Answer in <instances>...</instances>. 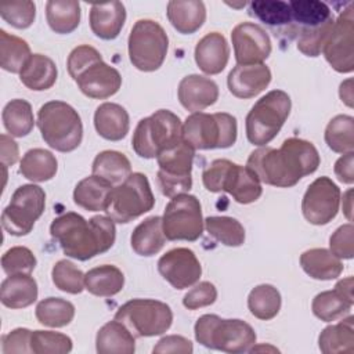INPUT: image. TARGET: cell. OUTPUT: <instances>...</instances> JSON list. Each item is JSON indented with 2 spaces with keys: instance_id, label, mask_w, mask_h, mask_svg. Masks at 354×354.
<instances>
[{
  "instance_id": "obj_35",
  "label": "cell",
  "mask_w": 354,
  "mask_h": 354,
  "mask_svg": "<svg viewBox=\"0 0 354 354\" xmlns=\"http://www.w3.org/2000/svg\"><path fill=\"white\" fill-rule=\"evenodd\" d=\"M58 170L57 158L53 152L43 148L29 149L19 162V173L33 181L44 183L51 180Z\"/></svg>"
},
{
  "instance_id": "obj_48",
  "label": "cell",
  "mask_w": 354,
  "mask_h": 354,
  "mask_svg": "<svg viewBox=\"0 0 354 354\" xmlns=\"http://www.w3.org/2000/svg\"><path fill=\"white\" fill-rule=\"evenodd\" d=\"M1 18L17 29L29 28L36 17V4L30 0L0 3Z\"/></svg>"
},
{
  "instance_id": "obj_24",
  "label": "cell",
  "mask_w": 354,
  "mask_h": 354,
  "mask_svg": "<svg viewBox=\"0 0 354 354\" xmlns=\"http://www.w3.org/2000/svg\"><path fill=\"white\" fill-rule=\"evenodd\" d=\"M94 127L102 138L108 141H120L129 133L130 118L122 105L102 102L94 112Z\"/></svg>"
},
{
  "instance_id": "obj_19",
  "label": "cell",
  "mask_w": 354,
  "mask_h": 354,
  "mask_svg": "<svg viewBox=\"0 0 354 354\" xmlns=\"http://www.w3.org/2000/svg\"><path fill=\"white\" fill-rule=\"evenodd\" d=\"M158 271L173 288L181 290L199 281L202 266L191 249L174 248L160 256Z\"/></svg>"
},
{
  "instance_id": "obj_17",
  "label": "cell",
  "mask_w": 354,
  "mask_h": 354,
  "mask_svg": "<svg viewBox=\"0 0 354 354\" xmlns=\"http://www.w3.org/2000/svg\"><path fill=\"white\" fill-rule=\"evenodd\" d=\"M340 201V188L329 177L322 176L307 187L301 201V213L310 224L325 225L336 217Z\"/></svg>"
},
{
  "instance_id": "obj_23",
  "label": "cell",
  "mask_w": 354,
  "mask_h": 354,
  "mask_svg": "<svg viewBox=\"0 0 354 354\" xmlns=\"http://www.w3.org/2000/svg\"><path fill=\"white\" fill-rule=\"evenodd\" d=\"M126 21V8L122 1L95 3L90 8V29L102 40H113L119 36Z\"/></svg>"
},
{
  "instance_id": "obj_18",
  "label": "cell",
  "mask_w": 354,
  "mask_h": 354,
  "mask_svg": "<svg viewBox=\"0 0 354 354\" xmlns=\"http://www.w3.org/2000/svg\"><path fill=\"white\" fill-rule=\"evenodd\" d=\"M236 65L263 64L271 54L272 46L264 28L254 22H241L231 32Z\"/></svg>"
},
{
  "instance_id": "obj_15",
  "label": "cell",
  "mask_w": 354,
  "mask_h": 354,
  "mask_svg": "<svg viewBox=\"0 0 354 354\" xmlns=\"http://www.w3.org/2000/svg\"><path fill=\"white\" fill-rule=\"evenodd\" d=\"M203 227L202 206L196 196L180 194L170 198L162 216V228L166 239L194 242L201 238Z\"/></svg>"
},
{
  "instance_id": "obj_47",
  "label": "cell",
  "mask_w": 354,
  "mask_h": 354,
  "mask_svg": "<svg viewBox=\"0 0 354 354\" xmlns=\"http://www.w3.org/2000/svg\"><path fill=\"white\" fill-rule=\"evenodd\" d=\"M73 343L68 335L53 330H32L30 350L35 354H66Z\"/></svg>"
},
{
  "instance_id": "obj_21",
  "label": "cell",
  "mask_w": 354,
  "mask_h": 354,
  "mask_svg": "<svg viewBox=\"0 0 354 354\" xmlns=\"http://www.w3.org/2000/svg\"><path fill=\"white\" fill-rule=\"evenodd\" d=\"M180 104L189 112H201L218 100V86L210 77L202 75L184 76L177 88Z\"/></svg>"
},
{
  "instance_id": "obj_39",
  "label": "cell",
  "mask_w": 354,
  "mask_h": 354,
  "mask_svg": "<svg viewBox=\"0 0 354 354\" xmlns=\"http://www.w3.org/2000/svg\"><path fill=\"white\" fill-rule=\"evenodd\" d=\"M282 299L279 290L270 283L254 286L248 296V308L250 314L261 321H270L278 315Z\"/></svg>"
},
{
  "instance_id": "obj_59",
  "label": "cell",
  "mask_w": 354,
  "mask_h": 354,
  "mask_svg": "<svg viewBox=\"0 0 354 354\" xmlns=\"http://www.w3.org/2000/svg\"><path fill=\"white\" fill-rule=\"evenodd\" d=\"M351 194H353L351 189H347V191L343 194V212H344L346 217L348 218V221L353 220V217H351V212H353V206H351V203H353Z\"/></svg>"
},
{
  "instance_id": "obj_1",
  "label": "cell",
  "mask_w": 354,
  "mask_h": 354,
  "mask_svg": "<svg viewBox=\"0 0 354 354\" xmlns=\"http://www.w3.org/2000/svg\"><path fill=\"white\" fill-rule=\"evenodd\" d=\"M319 163L321 158L313 142L290 137L278 149L267 145L259 147L249 155L246 166L257 174L261 183L289 188L317 171Z\"/></svg>"
},
{
  "instance_id": "obj_13",
  "label": "cell",
  "mask_w": 354,
  "mask_h": 354,
  "mask_svg": "<svg viewBox=\"0 0 354 354\" xmlns=\"http://www.w3.org/2000/svg\"><path fill=\"white\" fill-rule=\"evenodd\" d=\"M195 149L183 138L178 144L162 151L158 156V184L162 194L173 198L192 188V163Z\"/></svg>"
},
{
  "instance_id": "obj_45",
  "label": "cell",
  "mask_w": 354,
  "mask_h": 354,
  "mask_svg": "<svg viewBox=\"0 0 354 354\" xmlns=\"http://www.w3.org/2000/svg\"><path fill=\"white\" fill-rule=\"evenodd\" d=\"M249 11L261 22L270 26L292 25V12L288 1L281 0H257L249 4Z\"/></svg>"
},
{
  "instance_id": "obj_57",
  "label": "cell",
  "mask_w": 354,
  "mask_h": 354,
  "mask_svg": "<svg viewBox=\"0 0 354 354\" xmlns=\"http://www.w3.org/2000/svg\"><path fill=\"white\" fill-rule=\"evenodd\" d=\"M353 277H347L344 279H340L336 285H335V289L342 295L344 296L347 300H350L351 303H354V296H353Z\"/></svg>"
},
{
  "instance_id": "obj_50",
  "label": "cell",
  "mask_w": 354,
  "mask_h": 354,
  "mask_svg": "<svg viewBox=\"0 0 354 354\" xmlns=\"http://www.w3.org/2000/svg\"><path fill=\"white\" fill-rule=\"evenodd\" d=\"M335 19L314 28L301 30L297 33V50L307 57H318L322 53L324 43L332 29Z\"/></svg>"
},
{
  "instance_id": "obj_56",
  "label": "cell",
  "mask_w": 354,
  "mask_h": 354,
  "mask_svg": "<svg viewBox=\"0 0 354 354\" xmlns=\"http://www.w3.org/2000/svg\"><path fill=\"white\" fill-rule=\"evenodd\" d=\"M0 153H1V163L6 167L17 163L19 158L18 144L7 134L0 136Z\"/></svg>"
},
{
  "instance_id": "obj_11",
  "label": "cell",
  "mask_w": 354,
  "mask_h": 354,
  "mask_svg": "<svg viewBox=\"0 0 354 354\" xmlns=\"http://www.w3.org/2000/svg\"><path fill=\"white\" fill-rule=\"evenodd\" d=\"M169 37L162 25L152 19H138L129 35V59L141 72L158 71L167 55Z\"/></svg>"
},
{
  "instance_id": "obj_7",
  "label": "cell",
  "mask_w": 354,
  "mask_h": 354,
  "mask_svg": "<svg viewBox=\"0 0 354 354\" xmlns=\"http://www.w3.org/2000/svg\"><path fill=\"white\" fill-rule=\"evenodd\" d=\"M183 140V123L169 109H158L142 118L133 133L131 147L144 159H155L162 151L171 148Z\"/></svg>"
},
{
  "instance_id": "obj_27",
  "label": "cell",
  "mask_w": 354,
  "mask_h": 354,
  "mask_svg": "<svg viewBox=\"0 0 354 354\" xmlns=\"http://www.w3.org/2000/svg\"><path fill=\"white\" fill-rule=\"evenodd\" d=\"M288 3L292 12V25L289 28L292 33L314 29L333 19L329 6L324 1L292 0Z\"/></svg>"
},
{
  "instance_id": "obj_55",
  "label": "cell",
  "mask_w": 354,
  "mask_h": 354,
  "mask_svg": "<svg viewBox=\"0 0 354 354\" xmlns=\"http://www.w3.org/2000/svg\"><path fill=\"white\" fill-rule=\"evenodd\" d=\"M333 171L340 183L351 185L354 183V152L343 153L336 160Z\"/></svg>"
},
{
  "instance_id": "obj_30",
  "label": "cell",
  "mask_w": 354,
  "mask_h": 354,
  "mask_svg": "<svg viewBox=\"0 0 354 354\" xmlns=\"http://www.w3.org/2000/svg\"><path fill=\"white\" fill-rule=\"evenodd\" d=\"M112 188L113 185L109 181L91 174L76 184L73 189V202L88 212H105Z\"/></svg>"
},
{
  "instance_id": "obj_53",
  "label": "cell",
  "mask_w": 354,
  "mask_h": 354,
  "mask_svg": "<svg viewBox=\"0 0 354 354\" xmlns=\"http://www.w3.org/2000/svg\"><path fill=\"white\" fill-rule=\"evenodd\" d=\"M32 330L28 328H15L1 337V353H32L30 350Z\"/></svg>"
},
{
  "instance_id": "obj_20",
  "label": "cell",
  "mask_w": 354,
  "mask_h": 354,
  "mask_svg": "<svg viewBox=\"0 0 354 354\" xmlns=\"http://www.w3.org/2000/svg\"><path fill=\"white\" fill-rule=\"evenodd\" d=\"M271 82V71L266 64L236 65L227 77L230 93L242 100L259 95Z\"/></svg>"
},
{
  "instance_id": "obj_9",
  "label": "cell",
  "mask_w": 354,
  "mask_h": 354,
  "mask_svg": "<svg viewBox=\"0 0 354 354\" xmlns=\"http://www.w3.org/2000/svg\"><path fill=\"white\" fill-rule=\"evenodd\" d=\"M236 118L227 112H194L183 123V138L194 149H225L235 144Z\"/></svg>"
},
{
  "instance_id": "obj_28",
  "label": "cell",
  "mask_w": 354,
  "mask_h": 354,
  "mask_svg": "<svg viewBox=\"0 0 354 354\" xmlns=\"http://www.w3.org/2000/svg\"><path fill=\"white\" fill-rule=\"evenodd\" d=\"M95 350L98 354H133L136 337L120 321L113 319L98 329Z\"/></svg>"
},
{
  "instance_id": "obj_40",
  "label": "cell",
  "mask_w": 354,
  "mask_h": 354,
  "mask_svg": "<svg viewBox=\"0 0 354 354\" xmlns=\"http://www.w3.org/2000/svg\"><path fill=\"white\" fill-rule=\"evenodd\" d=\"M30 55V47L24 39L0 29V66L4 71L19 73Z\"/></svg>"
},
{
  "instance_id": "obj_38",
  "label": "cell",
  "mask_w": 354,
  "mask_h": 354,
  "mask_svg": "<svg viewBox=\"0 0 354 354\" xmlns=\"http://www.w3.org/2000/svg\"><path fill=\"white\" fill-rule=\"evenodd\" d=\"M3 124L11 137H25L35 126L32 105L22 98L11 100L1 112Z\"/></svg>"
},
{
  "instance_id": "obj_25",
  "label": "cell",
  "mask_w": 354,
  "mask_h": 354,
  "mask_svg": "<svg viewBox=\"0 0 354 354\" xmlns=\"http://www.w3.org/2000/svg\"><path fill=\"white\" fill-rule=\"evenodd\" d=\"M167 18L181 35H192L206 21V7L201 0H171L167 3Z\"/></svg>"
},
{
  "instance_id": "obj_6",
  "label": "cell",
  "mask_w": 354,
  "mask_h": 354,
  "mask_svg": "<svg viewBox=\"0 0 354 354\" xmlns=\"http://www.w3.org/2000/svg\"><path fill=\"white\" fill-rule=\"evenodd\" d=\"M202 181L209 192H228L241 205L253 203L263 194L257 174L250 167L228 159H214L209 163L202 173Z\"/></svg>"
},
{
  "instance_id": "obj_22",
  "label": "cell",
  "mask_w": 354,
  "mask_h": 354,
  "mask_svg": "<svg viewBox=\"0 0 354 354\" xmlns=\"http://www.w3.org/2000/svg\"><path fill=\"white\" fill-rule=\"evenodd\" d=\"M194 57L203 73L218 75L228 64L230 47L221 33L210 32L196 43Z\"/></svg>"
},
{
  "instance_id": "obj_51",
  "label": "cell",
  "mask_w": 354,
  "mask_h": 354,
  "mask_svg": "<svg viewBox=\"0 0 354 354\" xmlns=\"http://www.w3.org/2000/svg\"><path fill=\"white\" fill-rule=\"evenodd\" d=\"M329 250L340 260L354 256V227L351 223L340 225L329 238Z\"/></svg>"
},
{
  "instance_id": "obj_54",
  "label": "cell",
  "mask_w": 354,
  "mask_h": 354,
  "mask_svg": "<svg viewBox=\"0 0 354 354\" xmlns=\"http://www.w3.org/2000/svg\"><path fill=\"white\" fill-rule=\"evenodd\" d=\"M153 353L167 354V353H180V354H191L194 351L192 342L180 335H167L163 336L156 346L152 348Z\"/></svg>"
},
{
  "instance_id": "obj_29",
  "label": "cell",
  "mask_w": 354,
  "mask_h": 354,
  "mask_svg": "<svg viewBox=\"0 0 354 354\" xmlns=\"http://www.w3.org/2000/svg\"><path fill=\"white\" fill-rule=\"evenodd\" d=\"M57 65L44 54H32L19 72V80L33 91L51 88L57 82Z\"/></svg>"
},
{
  "instance_id": "obj_34",
  "label": "cell",
  "mask_w": 354,
  "mask_h": 354,
  "mask_svg": "<svg viewBox=\"0 0 354 354\" xmlns=\"http://www.w3.org/2000/svg\"><path fill=\"white\" fill-rule=\"evenodd\" d=\"M124 286L123 272L112 264H102L84 274V288L88 293L98 297L118 295Z\"/></svg>"
},
{
  "instance_id": "obj_37",
  "label": "cell",
  "mask_w": 354,
  "mask_h": 354,
  "mask_svg": "<svg viewBox=\"0 0 354 354\" xmlns=\"http://www.w3.org/2000/svg\"><path fill=\"white\" fill-rule=\"evenodd\" d=\"M91 173L118 185L131 174V163L124 153L106 149L94 158Z\"/></svg>"
},
{
  "instance_id": "obj_46",
  "label": "cell",
  "mask_w": 354,
  "mask_h": 354,
  "mask_svg": "<svg viewBox=\"0 0 354 354\" xmlns=\"http://www.w3.org/2000/svg\"><path fill=\"white\" fill-rule=\"evenodd\" d=\"M51 279L55 288L71 295H79L84 288V274L72 261L58 260L51 270Z\"/></svg>"
},
{
  "instance_id": "obj_26",
  "label": "cell",
  "mask_w": 354,
  "mask_h": 354,
  "mask_svg": "<svg viewBox=\"0 0 354 354\" xmlns=\"http://www.w3.org/2000/svg\"><path fill=\"white\" fill-rule=\"evenodd\" d=\"M37 282L30 274L8 275L0 286V300L3 306L18 310L33 304L37 300Z\"/></svg>"
},
{
  "instance_id": "obj_32",
  "label": "cell",
  "mask_w": 354,
  "mask_h": 354,
  "mask_svg": "<svg viewBox=\"0 0 354 354\" xmlns=\"http://www.w3.org/2000/svg\"><path fill=\"white\" fill-rule=\"evenodd\" d=\"M166 243V236L162 228V217L151 216L141 221L131 232V249L144 257H151L162 250Z\"/></svg>"
},
{
  "instance_id": "obj_43",
  "label": "cell",
  "mask_w": 354,
  "mask_h": 354,
  "mask_svg": "<svg viewBox=\"0 0 354 354\" xmlns=\"http://www.w3.org/2000/svg\"><path fill=\"white\" fill-rule=\"evenodd\" d=\"M353 304L354 303H351L336 289H333L318 293L313 299L311 310L318 319L324 322H332L344 318L350 313Z\"/></svg>"
},
{
  "instance_id": "obj_33",
  "label": "cell",
  "mask_w": 354,
  "mask_h": 354,
  "mask_svg": "<svg viewBox=\"0 0 354 354\" xmlns=\"http://www.w3.org/2000/svg\"><path fill=\"white\" fill-rule=\"evenodd\" d=\"M353 315L342 318L337 324H332L322 329L318 336V347L324 354L354 353V328Z\"/></svg>"
},
{
  "instance_id": "obj_52",
  "label": "cell",
  "mask_w": 354,
  "mask_h": 354,
  "mask_svg": "<svg viewBox=\"0 0 354 354\" xmlns=\"http://www.w3.org/2000/svg\"><path fill=\"white\" fill-rule=\"evenodd\" d=\"M217 300V289L209 281H202L191 288L183 297V306L188 310H198L212 306Z\"/></svg>"
},
{
  "instance_id": "obj_5",
  "label": "cell",
  "mask_w": 354,
  "mask_h": 354,
  "mask_svg": "<svg viewBox=\"0 0 354 354\" xmlns=\"http://www.w3.org/2000/svg\"><path fill=\"white\" fill-rule=\"evenodd\" d=\"M195 339L202 346L224 353H246L256 344L254 329L242 319H225L216 314H203L194 326Z\"/></svg>"
},
{
  "instance_id": "obj_3",
  "label": "cell",
  "mask_w": 354,
  "mask_h": 354,
  "mask_svg": "<svg viewBox=\"0 0 354 354\" xmlns=\"http://www.w3.org/2000/svg\"><path fill=\"white\" fill-rule=\"evenodd\" d=\"M68 72L80 91L94 100L115 95L122 86L118 69L104 62L100 51L88 44L75 47L66 61Z\"/></svg>"
},
{
  "instance_id": "obj_36",
  "label": "cell",
  "mask_w": 354,
  "mask_h": 354,
  "mask_svg": "<svg viewBox=\"0 0 354 354\" xmlns=\"http://www.w3.org/2000/svg\"><path fill=\"white\" fill-rule=\"evenodd\" d=\"M46 19L53 32L72 33L80 24V4L75 0H50L46 3Z\"/></svg>"
},
{
  "instance_id": "obj_16",
  "label": "cell",
  "mask_w": 354,
  "mask_h": 354,
  "mask_svg": "<svg viewBox=\"0 0 354 354\" xmlns=\"http://www.w3.org/2000/svg\"><path fill=\"white\" fill-rule=\"evenodd\" d=\"M353 4L333 22L324 43L322 54L328 64L339 73L354 71V15Z\"/></svg>"
},
{
  "instance_id": "obj_12",
  "label": "cell",
  "mask_w": 354,
  "mask_h": 354,
  "mask_svg": "<svg viewBox=\"0 0 354 354\" xmlns=\"http://www.w3.org/2000/svg\"><path fill=\"white\" fill-rule=\"evenodd\" d=\"M115 319L120 321L134 337H152L163 335L173 322L171 308L155 299H131L122 304Z\"/></svg>"
},
{
  "instance_id": "obj_49",
  "label": "cell",
  "mask_w": 354,
  "mask_h": 354,
  "mask_svg": "<svg viewBox=\"0 0 354 354\" xmlns=\"http://www.w3.org/2000/svg\"><path fill=\"white\" fill-rule=\"evenodd\" d=\"M36 264L33 252L26 246H12L1 256V268L7 275L30 274Z\"/></svg>"
},
{
  "instance_id": "obj_8",
  "label": "cell",
  "mask_w": 354,
  "mask_h": 354,
  "mask_svg": "<svg viewBox=\"0 0 354 354\" xmlns=\"http://www.w3.org/2000/svg\"><path fill=\"white\" fill-rule=\"evenodd\" d=\"M290 108V97L283 90H271L257 100L245 119L249 142L256 147L271 142L286 122Z\"/></svg>"
},
{
  "instance_id": "obj_14",
  "label": "cell",
  "mask_w": 354,
  "mask_h": 354,
  "mask_svg": "<svg viewBox=\"0 0 354 354\" xmlns=\"http://www.w3.org/2000/svg\"><path fill=\"white\" fill-rule=\"evenodd\" d=\"M46 207V192L36 184L19 185L1 213L3 228L14 235H28Z\"/></svg>"
},
{
  "instance_id": "obj_4",
  "label": "cell",
  "mask_w": 354,
  "mask_h": 354,
  "mask_svg": "<svg viewBox=\"0 0 354 354\" xmlns=\"http://www.w3.org/2000/svg\"><path fill=\"white\" fill-rule=\"evenodd\" d=\"M37 127L44 142L58 152H72L83 140L80 115L64 101L43 104L37 112Z\"/></svg>"
},
{
  "instance_id": "obj_2",
  "label": "cell",
  "mask_w": 354,
  "mask_h": 354,
  "mask_svg": "<svg viewBox=\"0 0 354 354\" xmlns=\"http://www.w3.org/2000/svg\"><path fill=\"white\" fill-rule=\"evenodd\" d=\"M50 234L59 243L64 254L86 261L113 246L116 227L108 216L98 214L86 220L75 212H66L53 220Z\"/></svg>"
},
{
  "instance_id": "obj_44",
  "label": "cell",
  "mask_w": 354,
  "mask_h": 354,
  "mask_svg": "<svg viewBox=\"0 0 354 354\" xmlns=\"http://www.w3.org/2000/svg\"><path fill=\"white\" fill-rule=\"evenodd\" d=\"M203 221L207 234L220 243L236 248L245 242V228L236 218L228 216H209Z\"/></svg>"
},
{
  "instance_id": "obj_31",
  "label": "cell",
  "mask_w": 354,
  "mask_h": 354,
  "mask_svg": "<svg viewBox=\"0 0 354 354\" xmlns=\"http://www.w3.org/2000/svg\"><path fill=\"white\" fill-rule=\"evenodd\" d=\"M300 266L307 275L319 281L336 279L343 272L342 260L324 248H313L303 252L300 254Z\"/></svg>"
},
{
  "instance_id": "obj_10",
  "label": "cell",
  "mask_w": 354,
  "mask_h": 354,
  "mask_svg": "<svg viewBox=\"0 0 354 354\" xmlns=\"http://www.w3.org/2000/svg\"><path fill=\"white\" fill-rule=\"evenodd\" d=\"M153 205L155 196L148 177L136 171L111 189L105 213L115 223L126 224L152 210Z\"/></svg>"
},
{
  "instance_id": "obj_41",
  "label": "cell",
  "mask_w": 354,
  "mask_h": 354,
  "mask_svg": "<svg viewBox=\"0 0 354 354\" xmlns=\"http://www.w3.org/2000/svg\"><path fill=\"white\" fill-rule=\"evenodd\" d=\"M37 321L50 328H64L75 318V306L61 297H46L36 306Z\"/></svg>"
},
{
  "instance_id": "obj_58",
  "label": "cell",
  "mask_w": 354,
  "mask_h": 354,
  "mask_svg": "<svg viewBox=\"0 0 354 354\" xmlns=\"http://www.w3.org/2000/svg\"><path fill=\"white\" fill-rule=\"evenodd\" d=\"M340 100L350 108H353V79H347L340 83L339 88Z\"/></svg>"
},
{
  "instance_id": "obj_42",
  "label": "cell",
  "mask_w": 354,
  "mask_h": 354,
  "mask_svg": "<svg viewBox=\"0 0 354 354\" xmlns=\"http://www.w3.org/2000/svg\"><path fill=\"white\" fill-rule=\"evenodd\" d=\"M325 142L336 153L354 152V118L336 115L325 129Z\"/></svg>"
}]
</instances>
